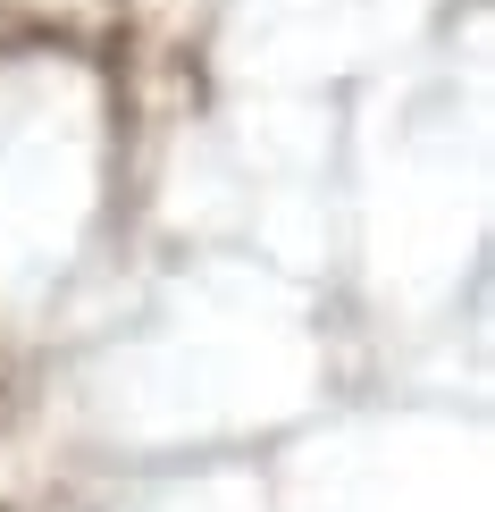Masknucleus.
Returning <instances> with one entry per match:
<instances>
[]
</instances>
